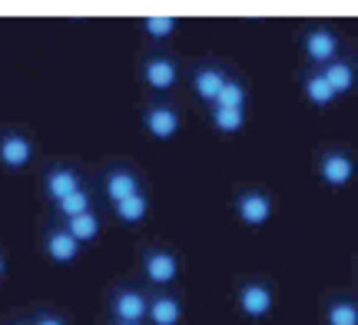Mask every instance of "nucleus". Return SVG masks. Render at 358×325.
<instances>
[{"label":"nucleus","mask_w":358,"mask_h":325,"mask_svg":"<svg viewBox=\"0 0 358 325\" xmlns=\"http://www.w3.org/2000/svg\"><path fill=\"white\" fill-rule=\"evenodd\" d=\"M140 30L146 34V37L153 40V43H163V40H169L173 34L179 30L176 17H166V13H153V17H143L140 20Z\"/></svg>","instance_id":"aec40b11"},{"label":"nucleus","mask_w":358,"mask_h":325,"mask_svg":"<svg viewBox=\"0 0 358 325\" xmlns=\"http://www.w3.org/2000/svg\"><path fill=\"white\" fill-rule=\"evenodd\" d=\"M150 312V296L140 286H120L110 296V315L116 322H146Z\"/></svg>","instance_id":"6e6552de"},{"label":"nucleus","mask_w":358,"mask_h":325,"mask_svg":"<svg viewBox=\"0 0 358 325\" xmlns=\"http://www.w3.org/2000/svg\"><path fill=\"white\" fill-rule=\"evenodd\" d=\"M83 186H87L83 173H80L77 166H70V163H50V166L40 173V193L47 196L53 206H57L60 199H66V196L80 193Z\"/></svg>","instance_id":"20e7f679"},{"label":"nucleus","mask_w":358,"mask_h":325,"mask_svg":"<svg viewBox=\"0 0 358 325\" xmlns=\"http://www.w3.org/2000/svg\"><path fill=\"white\" fill-rule=\"evenodd\" d=\"M34 157H37V143L30 133L20 127H0V166L20 173L34 163Z\"/></svg>","instance_id":"f257e3e1"},{"label":"nucleus","mask_w":358,"mask_h":325,"mask_svg":"<svg viewBox=\"0 0 358 325\" xmlns=\"http://www.w3.org/2000/svg\"><path fill=\"white\" fill-rule=\"evenodd\" d=\"M90 209H96V199H93V193L83 186L80 193L60 199V203L53 206V212H57L60 219H73V216H83V212H90Z\"/></svg>","instance_id":"6ab92c4d"},{"label":"nucleus","mask_w":358,"mask_h":325,"mask_svg":"<svg viewBox=\"0 0 358 325\" xmlns=\"http://www.w3.org/2000/svg\"><path fill=\"white\" fill-rule=\"evenodd\" d=\"M209 120L216 133H239L245 123V110H222V106H209Z\"/></svg>","instance_id":"4be33fe9"},{"label":"nucleus","mask_w":358,"mask_h":325,"mask_svg":"<svg viewBox=\"0 0 358 325\" xmlns=\"http://www.w3.org/2000/svg\"><path fill=\"white\" fill-rule=\"evenodd\" d=\"M110 325H146V322H116V319H113Z\"/></svg>","instance_id":"bb28decb"},{"label":"nucleus","mask_w":358,"mask_h":325,"mask_svg":"<svg viewBox=\"0 0 358 325\" xmlns=\"http://www.w3.org/2000/svg\"><path fill=\"white\" fill-rule=\"evenodd\" d=\"M143 189H146V186H143V176L133 166H110L100 176V193L110 206L123 203V199H129V196L143 193Z\"/></svg>","instance_id":"0eeeda50"},{"label":"nucleus","mask_w":358,"mask_h":325,"mask_svg":"<svg viewBox=\"0 0 358 325\" xmlns=\"http://www.w3.org/2000/svg\"><path fill=\"white\" fill-rule=\"evenodd\" d=\"M3 325H30V315H10Z\"/></svg>","instance_id":"393cba45"},{"label":"nucleus","mask_w":358,"mask_h":325,"mask_svg":"<svg viewBox=\"0 0 358 325\" xmlns=\"http://www.w3.org/2000/svg\"><path fill=\"white\" fill-rule=\"evenodd\" d=\"M66 226V233L77 239L80 246H90V243H96L103 233V219L96 209H90V212H83V216H73V219H60Z\"/></svg>","instance_id":"2eb2a0df"},{"label":"nucleus","mask_w":358,"mask_h":325,"mask_svg":"<svg viewBox=\"0 0 358 325\" xmlns=\"http://www.w3.org/2000/svg\"><path fill=\"white\" fill-rule=\"evenodd\" d=\"M226 83H229V73L216 64H196V70H192V90H196V96L209 106L216 103L219 90H222Z\"/></svg>","instance_id":"ddd939ff"},{"label":"nucleus","mask_w":358,"mask_h":325,"mask_svg":"<svg viewBox=\"0 0 358 325\" xmlns=\"http://www.w3.org/2000/svg\"><path fill=\"white\" fill-rule=\"evenodd\" d=\"M236 305H239V312L245 319H266L272 312V305H275V292L262 279H249L236 292Z\"/></svg>","instance_id":"1a4fd4ad"},{"label":"nucleus","mask_w":358,"mask_h":325,"mask_svg":"<svg viewBox=\"0 0 358 325\" xmlns=\"http://www.w3.org/2000/svg\"><path fill=\"white\" fill-rule=\"evenodd\" d=\"M319 176H322V182H325V186H332V189L348 186L352 176H355V159H352V153L338 150V146L325 150L322 159H319Z\"/></svg>","instance_id":"9d476101"},{"label":"nucleus","mask_w":358,"mask_h":325,"mask_svg":"<svg viewBox=\"0 0 358 325\" xmlns=\"http://www.w3.org/2000/svg\"><path fill=\"white\" fill-rule=\"evenodd\" d=\"M140 80L146 83V90L163 96V93H169L179 83V66L166 53H146L140 64Z\"/></svg>","instance_id":"423d86ee"},{"label":"nucleus","mask_w":358,"mask_h":325,"mask_svg":"<svg viewBox=\"0 0 358 325\" xmlns=\"http://www.w3.org/2000/svg\"><path fill=\"white\" fill-rule=\"evenodd\" d=\"M30 325H70V322H66V315L57 312V309H34V312H30Z\"/></svg>","instance_id":"b1692460"},{"label":"nucleus","mask_w":358,"mask_h":325,"mask_svg":"<svg viewBox=\"0 0 358 325\" xmlns=\"http://www.w3.org/2000/svg\"><path fill=\"white\" fill-rule=\"evenodd\" d=\"M3 279H7V252L0 249V282H3Z\"/></svg>","instance_id":"a878e982"},{"label":"nucleus","mask_w":358,"mask_h":325,"mask_svg":"<svg viewBox=\"0 0 358 325\" xmlns=\"http://www.w3.org/2000/svg\"><path fill=\"white\" fill-rule=\"evenodd\" d=\"M232 209L245 226H266L272 219V196L262 189H243L232 199Z\"/></svg>","instance_id":"9b49d317"},{"label":"nucleus","mask_w":358,"mask_h":325,"mask_svg":"<svg viewBox=\"0 0 358 325\" xmlns=\"http://www.w3.org/2000/svg\"><path fill=\"white\" fill-rule=\"evenodd\" d=\"M325 325H358V302L332 299L325 305Z\"/></svg>","instance_id":"412c9836"},{"label":"nucleus","mask_w":358,"mask_h":325,"mask_svg":"<svg viewBox=\"0 0 358 325\" xmlns=\"http://www.w3.org/2000/svg\"><path fill=\"white\" fill-rule=\"evenodd\" d=\"M302 47H306L308 60L319 66H329L338 57V37H335L329 27H308L306 37H302Z\"/></svg>","instance_id":"f8f14e48"},{"label":"nucleus","mask_w":358,"mask_h":325,"mask_svg":"<svg viewBox=\"0 0 358 325\" xmlns=\"http://www.w3.org/2000/svg\"><path fill=\"white\" fill-rule=\"evenodd\" d=\"M322 77H325V83L335 90V96H342V93H348L355 87V70H352L345 60H332L329 66H322Z\"/></svg>","instance_id":"f3484780"},{"label":"nucleus","mask_w":358,"mask_h":325,"mask_svg":"<svg viewBox=\"0 0 358 325\" xmlns=\"http://www.w3.org/2000/svg\"><path fill=\"white\" fill-rule=\"evenodd\" d=\"M40 249H43V256H47L53 266H73V262L83 256V246L66 233L64 222H47V226L40 229Z\"/></svg>","instance_id":"39448f33"},{"label":"nucleus","mask_w":358,"mask_h":325,"mask_svg":"<svg viewBox=\"0 0 358 325\" xmlns=\"http://www.w3.org/2000/svg\"><path fill=\"white\" fill-rule=\"evenodd\" d=\"M150 209H153V203H150V193L143 189V193L129 196V199H123V203H116L113 212L120 222H129V226H136V222H143L146 216H150Z\"/></svg>","instance_id":"dca6fc26"},{"label":"nucleus","mask_w":358,"mask_h":325,"mask_svg":"<svg viewBox=\"0 0 358 325\" xmlns=\"http://www.w3.org/2000/svg\"><path fill=\"white\" fill-rule=\"evenodd\" d=\"M140 269L150 286L166 289L179 279V256L169 246H146L140 256Z\"/></svg>","instance_id":"7ed1b4c3"},{"label":"nucleus","mask_w":358,"mask_h":325,"mask_svg":"<svg viewBox=\"0 0 358 325\" xmlns=\"http://www.w3.org/2000/svg\"><path fill=\"white\" fill-rule=\"evenodd\" d=\"M182 322V302L173 292H156L150 296V312L146 325H179Z\"/></svg>","instance_id":"4468645a"},{"label":"nucleus","mask_w":358,"mask_h":325,"mask_svg":"<svg viewBox=\"0 0 358 325\" xmlns=\"http://www.w3.org/2000/svg\"><path fill=\"white\" fill-rule=\"evenodd\" d=\"M213 106H222V110H245V87L239 83V80L229 77V83L219 90V96H216V103Z\"/></svg>","instance_id":"5701e85b"},{"label":"nucleus","mask_w":358,"mask_h":325,"mask_svg":"<svg viewBox=\"0 0 358 325\" xmlns=\"http://www.w3.org/2000/svg\"><path fill=\"white\" fill-rule=\"evenodd\" d=\"M302 87H306V96L312 106H332L338 96H335V90L325 83V77H322V70H312V73H306V80H302Z\"/></svg>","instance_id":"a211bd4d"},{"label":"nucleus","mask_w":358,"mask_h":325,"mask_svg":"<svg viewBox=\"0 0 358 325\" xmlns=\"http://www.w3.org/2000/svg\"><path fill=\"white\" fill-rule=\"evenodd\" d=\"M140 123L146 136H153L156 143H169V140H176L179 136V127H182V117H179V110L166 100H153V103L143 106L140 113Z\"/></svg>","instance_id":"f03ea898"}]
</instances>
